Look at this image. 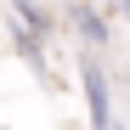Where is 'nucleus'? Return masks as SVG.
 I'll use <instances>...</instances> for the list:
<instances>
[{"label": "nucleus", "mask_w": 130, "mask_h": 130, "mask_svg": "<svg viewBox=\"0 0 130 130\" xmlns=\"http://www.w3.org/2000/svg\"><path fill=\"white\" fill-rule=\"evenodd\" d=\"M113 130H124V124H113Z\"/></svg>", "instance_id": "5"}, {"label": "nucleus", "mask_w": 130, "mask_h": 130, "mask_svg": "<svg viewBox=\"0 0 130 130\" xmlns=\"http://www.w3.org/2000/svg\"><path fill=\"white\" fill-rule=\"evenodd\" d=\"M113 6H119V11H124V23H130V0H113Z\"/></svg>", "instance_id": "4"}, {"label": "nucleus", "mask_w": 130, "mask_h": 130, "mask_svg": "<svg viewBox=\"0 0 130 130\" xmlns=\"http://www.w3.org/2000/svg\"><path fill=\"white\" fill-rule=\"evenodd\" d=\"M68 28L85 40V51H102L107 45V40H113V28H107V17L96 11V6H85V0H79V6H68Z\"/></svg>", "instance_id": "2"}, {"label": "nucleus", "mask_w": 130, "mask_h": 130, "mask_svg": "<svg viewBox=\"0 0 130 130\" xmlns=\"http://www.w3.org/2000/svg\"><path fill=\"white\" fill-rule=\"evenodd\" d=\"M11 23H23V28L40 34V40L51 34V17H45V6H40V0H11Z\"/></svg>", "instance_id": "3"}, {"label": "nucleus", "mask_w": 130, "mask_h": 130, "mask_svg": "<svg viewBox=\"0 0 130 130\" xmlns=\"http://www.w3.org/2000/svg\"><path fill=\"white\" fill-rule=\"evenodd\" d=\"M79 85H85V107H91V130H113V91H107V74H102V62L96 51H85L79 57Z\"/></svg>", "instance_id": "1"}]
</instances>
